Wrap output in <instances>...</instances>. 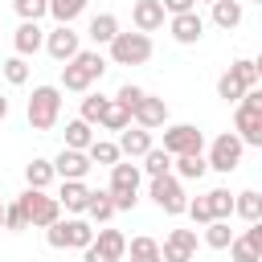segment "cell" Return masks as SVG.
I'll return each mask as SVG.
<instances>
[{
    "label": "cell",
    "instance_id": "2e32d148",
    "mask_svg": "<svg viewBox=\"0 0 262 262\" xmlns=\"http://www.w3.org/2000/svg\"><path fill=\"white\" fill-rule=\"evenodd\" d=\"M115 147H119V156H127V160H143L156 143H151V131H143V127H123L119 139H115Z\"/></svg>",
    "mask_w": 262,
    "mask_h": 262
},
{
    "label": "cell",
    "instance_id": "603a6c76",
    "mask_svg": "<svg viewBox=\"0 0 262 262\" xmlns=\"http://www.w3.org/2000/svg\"><path fill=\"white\" fill-rule=\"evenodd\" d=\"M205 205H209V217L213 221H229L233 217V192L229 188H209L205 192Z\"/></svg>",
    "mask_w": 262,
    "mask_h": 262
},
{
    "label": "cell",
    "instance_id": "484cf974",
    "mask_svg": "<svg viewBox=\"0 0 262 262\" xmlns=\"http://www.w3.org/2000/svg\"><path fill=\"white\" fill-rule=\"evenodd\" d=\"M25 184H29V188H49V184H53V164L41 160V156H33V160L25 164Z\"/></svg>",
    "mask_w": 262,
    "mask_h": 262
},
{
    "label": "cell",
    "instance_id": "ab89813d",
    "mask_svg": "<svg viewBox=\"0 0 262 262\" xmlns=\"http://www.w3.org/2000/svg\"><path fill=\"white\" fill-rule=\"evenodd\" d=\"M4 229H8V233H20V229H29V217H25L20 201H8V205H4Z\"/></svg>",
    "mask_w": 262,
    "mask_h": 262
},
{
    "label": "cell",
    "instance_id": "f6af8a7d",
    "mask_svg": "<svg viewBox=\"0 0 262 262\" xmlns=\"http://www.w3.org/2000/svg\"><path fill=\"white\" fill-rule=\"evenodd\" d=\"M242 237H246V242H250V246H254V250L262 254V221H250V229H246Z\"/></svg>",
    "mask_w": 262,
    "mask_h": 262
},
{
    "label": "cell",
    "instance_id": "9c48e42d",
    "mask_svg": "<svg viewBox=\"0 0 262 262\" xmlns=\"http://www.w3.org/2000/svg\"><path fill=\"white\" fill-rule=\"evenodd\" d=\"M242 151H246V147H242V139H237L233 131H221V135L209 143V156H205V164H209L213 172H225V176H229V172L242 164Z\"/></svg>",
    "mask_w": 262,
    "mask_h": 262
},
{
    "label": "cell",
    "instance_id": "bcb514c9",
    "mask_svg": "<svg viewBox=\"0 0 262 262\" xmlns=\"http://www.w3.org/2000/svg\"><path fill=\"white\" fill-rule=\"evenodd\" d=\"M82 262H111V258H102L94 246H86V250H82Z\"/></svg>",
    "mask_w": 262,
    "mask_h": 262
},
{
    "label": "cell",
    "instance_id": "8fae6325",
    "mask_svg": "<svg viewBox=\"0 0 262 262\" xmlns=\"http://www.w3.org/2000/svg\"><path fill=\"white\" fill-rule=\"evenodd\" d=\"M196 258V229H172L160 246V262H192Z\"/></svg>",
    "mask_w": 262,
    "mask_h": 262
},
{
    "label": "cell",
    "instance_id": "8992f818",
    "mask_svg": "<svg viewBox=\"0 0 262 262\" xmlns=\"http://www.w3.org/2000/svg\"><path fill=\"white\" fill-rule=\"evenodd\" d=\"M16 201H20V209H25V217H29V225H33V229H49V225L61 217L57 196H49L45 188H25Z\"/></svg>",
    "mask_w": 262,
    "mask_h": 262
},
{
    "label": "cell",
    "instance_id": "44dd1931",
    "mask_svg": "<svg viewBox=\"0 0 262 262\" xmlns=\"http://www.w3.org/2000/svg\"><path fill=\"white\" fill-rule=\"evenodd\" d=\"M86 37H90L94 45H111V41L119 37V16H115V12H98V16H90Z\"/></svg>",
    "mask_w": 262,
    "mask_h": 262
},
{
    "label": "cell",
    "instance_id": "cb8c5ba5",
    "mask_svg": "<svg viewBox=\"0 0 262 262\" xmlns=\"http://www.w3.org/2000/svg\"><path fill=\"white\" fill-rule=\"evenodd\" d=\"M233 213H237L242 221H262V192H258V188L237 192V196H233Z\"/></svg>",
    "mask_w": 262,
    "mask_h": 262
},
{
    "label": "cell",
    "instance_id": "e0dca14e",
    "mask_svg": "<svg viewBox=\"0 0 262 262\" xmlns=\"http://www.w3.org/2000/svg\"><path fill=\"white\" fill-rule=\"evenodd\" d=\"M164 20H168V12L160 8V0H135V4H131V25H135V33H156V29H164Z\"/></svg>",
    "mask_w": 262,
    "mask_h": 262
},
{
    "label": "cell",
    "instance_id": "5b68a950",
    "mask_svg": "<svg viewBox=\"0 0 262 262\" xmlns=\"http://www.w3.org/2000/svg\"><path fill=\"white\" fill-rule=\"evenodd\" d=\"M25 115H29V127L33 131H49L57 123V115H61V90L57 86H33Z\"/></svg>",
    "mask_w": 262,
    "mask_h": 262
},
{
    "label": "cell",
    "instance_id": "6da1fadb",
    "mask_svg": "<svg viewBox=\"0 0 262 262\" xmlns=\"http://www.w3.org/2000/svg\"><path fill=\"white\" fill-rule=\"evenodd\" d=\"M102 74H106V57H102L98 49H78V53L61 66V86H57V90L82 94V90H90Z\"/></svg>",
    "mask_w": 262,
    "mask_h": 262
},
{
    "label": "cell",
    "instance_id": "d590c367",
    "mask_svg": "<svg viewBox=\"0 0 262 262\" xmlns=\"http://www.w3.org/2000/svg\"><path fill=\"white\" fill-rule=\"evenodd\" d=\"M242 94H246V86L225 70V74L217 78V98H225V102H233V106H237V102H242Z\"/></svg>",
    "mask_w": 262,
    "mask_h": 262
},
{
    "label": "cell",
    "instance_id": "f1b7e54d",
    "mask_svg": "<svg viewBox=\"0 0 262 262\" xmlns=\"http://www.w3.org/2000/svg\"><path fill=\"white\" fill-rule=\"evenodd\" d=\"M127 254H131V262H160V242L139 233V237L127 242Z\"/></svg>",
    "mask_w": 262,
    "mask_h": 262
},
{
    "label": "cell",
    "instance_id": "3957f363",
    "mask_svg": "<svg viewBox=\"0 0 262 262\" xmlns=\"http://www.w3.org/2000/svg\"><path fill=\"white\" fill-rule=\"evenodd\" d=\"M139 164H131V160H119V164H111V201H115V213H127V209H135V201H139Z\"/></svg>",
    "mask_w": 262,
    "mask_h": 262
},
{
    "label": "cell",
    "instance_id": "4316f807",
    "mask_svg": "<svg viewBox=\"0 0 262 262\" xmlns=\"http://www.w3.org/2000/svg\"><path fill=\"white\" fill-rule=\"evenodd\" d=\"M213 25L217 29H237L242 25V0H213Z\"/></svg>",
    "mask_w": 262,
    "mask_h": 262
},
{
    "label": "cell",
    "instance_id": "30bf717a",
    "mask_svg": "<svg viewBox=\"0 0 262 262\" xmlns=\"http://www.w3.org/2000/svg\"><path fill=\"white\" fill-rule=\"evenodd\" d=\"M151 201H156L164 213L180 217L184 205H188V196H184V180H176V176H156V180H151Z\"/></svg>",
    "mask_w": 262,
    "mask_h": 262
},
{
    "label": "cell",
    "instance_id": "4fadbf2b",
    "mask_svg": "<svg viewBox=\"0 0 262 262\" xmlns=\"http://www.w3.org/2000/svg\"><path fill=\"white\" fill-rule=\"evenodd\" d=\"M78 49H82V41H78V33H74L70 25H57L53 33H45V53H49L53 61H61V66H66Z\"/></svg>",
    "mask_w": 262,
    "mask_h": 262
},
{
    "label": "cell",
    "instance_id": "277c9868",
    "mask_svg": "<svg viewBox=\"0 0 262 262\" xmlns=\"http://www.w3.org/2000/svg\"><path fill=\"white\" fill-rule=\"evenodd\" d=\"M45 242L53 250H86L94 242V225L86 217H57L49 229H45Z\"/></svg>",
    "mask_w": 262,
    "mask_h": 262
},
{
    "label": "cell",
    "instance_id": "681fc988",
    "mask_svg": "<svg viewBox=\"0 0 262 262\" xmlns=\"http://www.w3.org/2000/svg\"><path fill=\"white\" fill-rule=\"evenodd\" d=\"M205 4H213V0H205Z\"/></svg>",
    "mask_w": 262,
    "mask_h": 262
},
{
    "label": "cell",
    "instance_id": "4dcf8cb0",
    "mask_svg": "<svg viewBox=\"0 0 262 262\" xmlns=\"http://www.w3.org/2000/svg\"><path fill=\"white\" fill-rule=\"evenodd\" d=\"M98 127H106V131H123V127H131V111L123 106V102H106V111H102V119H98Z\"/></svg>",
    "mask_w": 262,
    "mask_h": 262
},
{
    "label": "cell",
    "instance_id": "7402d4cb",
    "mask_svg": "<svg viewBox=\"0 0 262 262\" xmlns=\"http://www.w3.org/2000/svg\"><path fill=\"white\" fill-rule=\"evenodd\" d=\"M115 217V201H111V192L106 188H90V201H86V221L94 225H102V221H111Z\"/></svg>",
    "mask_w": 262,
    "mask_h": 262
},
{
    "label": "cell",
    "instance_id": "d6a6232c",
    "mask_svg": "<svg viewBox=\"0 0 262 262\" xmlns=\"http://www.w3.org/2000/svg\"><path fill=\"white\" fill-rule=\"evenodd\" d=\"M229 74L246 86V90H258V78H262V70H258V61H250V57H237L233 66H229Z\"/></svg>",
    "mask_w": 262,
    "mask_h": 262
},
{
    "label": "cell",
    "instance_id": "7bdbcfd3",
    "mask_svg": "<svg viewBox=\"0 0 262 262\" xmlns=\"http://www.w3.org/2000/svg\"><path fill=\"white\" fill-rule=\"evenodd\" d=\"M184 213H188L196 225H209V221H213V217H209V205H205V196H192V201L184 205Z\"/></svg>",
    "mask_w": 262,
    "mask_h": 262
},
{
    "label": "cell",
    "instance_id": "836d02e7",
    "mask_svg": "<svg viewBox=\"0 0 262 262\" xmlns=\"http://www.w3.org/2000/svg\"><path fill=\"white\" fill-rule=\"evenodd\" d=\"M86 160H90V164H106V168H111V164H119L123 156H119V147H115L111 139H94V143L86 147Z\"/></svg>",
    "mask_w": 262,
    "mask_h": 262
},
{
    "label": "cell",
    "instance_id": "f546056e",
    "mask_svg": "<svg viewBox=\"0 0 262 262\" xmlns=\"http://www.w3.org/2000/svg\"><path fill=\"white\" fill-rule=\"evenodd\" d=\"M86 4H90V0H49V16H53L57 25H70V20H78V16L86 12Z\"/></svg>",
    "mask_w": 262,
    "mask_h": 262
},
{
    "label": "cell",
    "instance_id": "5bb4252c",
    "mask_svg": "<svg viewBox=\"0 0 262 262\" xmlns=\"http://www.w3.org/2000/svg\"><path fill=\"white\" fill-rule=\"evenodd\" d=\"M131 123H135V127H143V131L164 127V123H168V102H164V98H156V94H143V98H139V106L131 111Z\"/></svg>",
    "mask_w": 262,
    "mask_h": 262
},
{
    "label": "cell",
    "instance_id": "7c38bea8",
    "mask_svg": "<svg viewBox=\"0 0 262 262\" xmlns=\"http://www.w3.org/2000/svg\"><path fill=\"white\" fill-rule=\"evenodd\" d=\"M168 33H172V41H180V45H196L201 37H205V16L192 8V12H180V16H168Z\"/></svg>",
    "mask_w": 262,
    "mask_h": 262
},
{
    "label": "cell",
    "instance_id": "b9f144b4",
    "mask_svg": "<svg viewBox=\"0 0 262 262\" xmlns=\"http://www.w3.org/2000/svg\"><path fill=\"white\" fill-rule=\"evenodd\" d=\"M143 94H147V90H143V86H131V82H123V86H119V94H115V102H123V106H127V111H135V106H139V98H143Z\"/></svg>",
    "mask_w": 262,
    "mask_h": 262
},
{
    "label": "cell",
    "instance_id": "83f0119b",
    "mask_svg": "<svg viewBox=\"0 0 262 262\" xmlns=\"http://www.w3.org/2000/svg\"><path fill=\"white\" fill-rule=\"evenodd\" d=\"M90 143H94V127H90V123H82V119H70V123H66V147L86 151Z\"/></svg>",
    "mask_w": 262,
    "mask_h": 262
},
{
    "label": "cell",
    "instance_id": "7dc6e473",
    "mask_svg": "<svg viewBox=\"0 0 262 262\" xmlns=\"http://www.w3.org/2000/svg\"><path fill=\"white\" fill-rule=\"evenodd\" d=\"M8 119V98H0V123Z\"/></svg>",
    "mask_w": 262,
    "mask_h": 262
},
{
    "label": "cell",
    "instance_id": "60d3db41",
    "mask_svg": "<svg viewBox=\"0 0 262 262\" xmlns=\"http://www.w3.org/2000/svg\"><path fill=\"white\" fill-rule=\"evenodd\" d=\"M229 254H233V262H262V254H258L246 237H233V242H229Z\"/></svg>",
    "mask_w": 262,
    "mask_h": 262
},
{
    "label": "cell",
    "instance_id": "ee69618b",
    "mask_svg": "<svg viewBox=\"0 0 262 262\" xmlns=\"http://www.w3.org/2000/svg\"><path fill=\"white\" fill-rule=\"evenodd\" d=\"M160 8H164L168 16H180V12H192L196 0H160Z\"/></svg>",
    "mask_w": 262,
    "mask_h": 262
},
{
    "label": "cell",
    "instance_id": "e575fe53",
    "mask_svg": "<svg viewBox=\"0 0 262 262\" xmlns=\"http://www.w3.org/2000/svg\"><path fill=\"white\" fill-rule=\"evenodd\" d=\"M229 242H233L229 221H209V225H205V246H209V250H229Z\"/></svg>",
    "mask_w": 262,
    "mask_h": 262
},
{
    "label": "cell",
    "instance_id": "d4e9b609",
    "mask_svg": "<svg viewBox=\"0 0 262 262\" xmlns=\"http://www.w3.org/2000/svg\"><path fill=\"white\" fill-rule=\"evenodd\" d=\"M172 172H176V180H201L209 172V164H205V156H172Z\"/></svg>",
    "mask_w": 262,
    "mask_h": 262
},
{
    "label": "cell",
    "instance_id": "1f68e13d",
    "mask_svg": "<svg viewBox=\"0 0 262 262\" xmlns=\"http://www.w3.org/2000/svg\"><path fill=\"white\" fill-rule=\"evenodd\" d=\"M139 172H147L151 180H156V176H172V156H168L164 147H151V151L143 156V168H139Z\"/></svg>",
    "mask_w": 262,
    "mask_h": 262
},
{
    "label": "cell",
    "instance_id": "ffe728a7",
    "mask_svg": "<svg viewBox=\"0 0 262 262\" xmlns=\"http://www.w3.org/2000/svg\"><path fill=\"white\" fill-rule=\"evenodd\" d=\"M12 45H16V57H29V53L45 49V29L33 20H20V29L12 33Z\"/></svg>",
    "mask_w": 262,
    "mask_h": 262
},
{
    "label": "cell",
    "instance_id": "52a82bcc",
    "mask_svg": "<svg viewBox=\"0 0 262 262\" xmlns=\"http://www.w3.org/2000/svg\"><path fill=\"white\" fill-rule=\"evenodd\" d=\"M111 61L115 66H143V61H151V37L147 33H119L111 41Z\"/></svg>",
    "mask_w": 262,
    "mask_h": 262
},
{
    "label": "cell",
    "instance_id": "8d00e7d4",
    "mask_svg": "<svg viewBox=\"0 0 262 262\" xmlns=\"http://www.w3.org/2000/svg\"><path fill=\"white\" fill-rule=\"evenodd\" d=\"M106 102H111L106 94H86V98H82V115H78V119L94 127V123L102 119V111H106Z\"/></svg>",
    "mask_w": 262,
    "mask_h": 262
},
{
    "label": "cell",
    "instance_id": "d6986e66",
    "mask_svg": "<svg viewBox=\"0 0 262 262\" xmlns=\"http://www.w3.org/2000/svg\"><path fill=\"white\" fill-rule=\"evenodd\" d=\"M102 258H111V262H123L127 258V233L123 229H94V242H90Z\"/></svg>",
    "mask_w": 262,
    "mask_h": 262
},
{
    "label": "cell",
    "instance_id": "c3c4849f",
    "mask_svg": "<svg viewBox=\"0 0 262 262\" xmlns=\"http://www.w3.org/2000/svg\"><path fill=\"white\" fill-rule=\"evenodd\" d=\"M0 229H4V201H0Z\"/></svg>",
    "mask_w": 262,
    "mask_h": 262
},
{
    "label": "cell",
    "instance_id": "9a60e30c",
    "mask_svg": "<svg viewBox=\"0 0 262 262\" xmlns=\"http://www.w3.org/2000/svg\"><path fill=\"white\" fill-rule=\"evenodd\" d=\"M49 164H53V176H61V180H86V172L94 168L86 160V151H74V147H61Z\"/></svg>",
    "mask_w": 262,
    "mask_h": 262
},
{
    "label": "cell",
    "instance_id": "7a4b0ae2",
    "mask_svg": "<svg viewBox=\"0 0 262 262\" xmlns=\"http://www.w3.org/2000/svg\"><path fill=\"white\" fill-rule=\"evenodd\" d=\"M233 135L242 147H262V90H246L233 111Z\"/></svg>",
    "mask_w": 262,
    "mask_h": 262
},
{
    "label": "cell",
    "instance_id": "ba28073f",
    "mask_svg": "<svg viewBox=\"0 0 262 262\" xmlns=\"http://www.w3.org/2000/svg\"><path fill=\"white\" fill-rule=\"evenodd\" d=\"M164 151L168 156H205V131L192 123H172L164 131Z\"/></svg>",
    "mask_w": 262,
    "mask_h": 262
},
{
    "label": "cell",
    "instance_id": "ac0fdd59",
    "mask_svg": "<svg viewBox=\"0 0 262 262\" xmlns=\"http://www.w3.org/2000/svg\"><path fill=\"white\" fill-rule=\"evenodd\" d=\"M86 201H90V184H86V180H61V188H57V205H61L66 213L82 217V213H86Z\"/></svg>",
    "mask_w": 262,
    "mask_h": 262
},
{
    "label": "cell",
    "instance_id": "74e56055",
    "mask_svg": "<svg viewBox=\"0 0 262 262\" xmlns=\"http://www.w3.org/2000/svg\"><path fill=\"white\" fill-rule=\"evenodd\" d=\"M12 8H16V16L20 20H41V16H49V0H12Z\"/></svg>",
    "mask_w": 262,
    "mask_h": 262
},
{
    "label": "cell",
    "instance_id": "f35d334b",
    "mask_svg": "<svg viewBox=\"0 0 262 262\" xmlns=\"http://www.w3.org/2000/svg\"><path fill=\"white\" fill-rule=\"evenodd\" d=\"M4 82L8 86H25L29 82V61L25 57H8L4 61Z\"/></svg>",
    "mask_w": 262,
    "mask_h": 262
}]
</instances>
